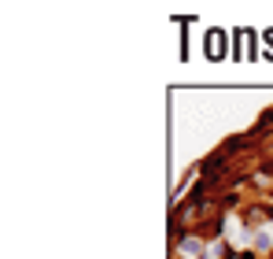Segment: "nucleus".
Wrapping results in <instances>:
<instances>
[{"instance_id":"nucleus-1","label":"nucleus","mask_w":273,"mask_h":259,"mask_svg":"<svg viewBox=\"0 0 273 259\" xmlns=\"http://www.w3.org/2000/svg\"><path fill=\"white\" fill-rule=\"evenodd\" d=\"M207 56H211V59H221V56H226V34H218V30L207 34Z\"/></svg>"}]
</instances>
